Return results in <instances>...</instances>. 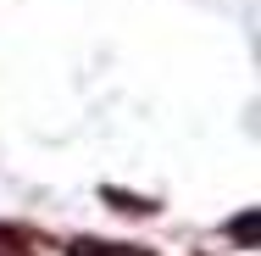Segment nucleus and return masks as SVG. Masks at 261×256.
<instances>
[{"mask_svg":"<svg viewBox=\"0 0 261 256\" xmlns=\"http://www.w3.org/2000/svg\"><path fill=\"white\" fill-rule=\"evenodd\" d=\"M72 256H150V251H134V245H106V240H78Z\"/></svg>","mask_w":261,"mask_h":256,"instance_id":"1","label":"nucleus"}]
</instances>
